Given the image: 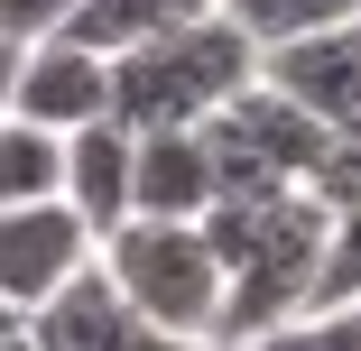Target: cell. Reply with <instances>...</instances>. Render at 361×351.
<instances>
[{"label":"cell","mask_w":361,"mask_h":351,"mask_svg":"<svg viewBox=\"0 0 361 351\" xmlns=\"http://www.w3.org/2000/svg\"><path fill=\"white\" fill-rule=\"evenodd\" d=\"M223 19L269 56V46H287V37H315V28L361 19V0H223Z\"/></svg>","instance_id":"7c38bea8"},{"label":"cell","mask_w":361,"mask_h":351,"mask_svg":"<svg viewBox=\"0 0 361 351\" xmlns=\"http://www.w3.org/2000/svg\"><path fill=\"white\" fill-rule=\"evenodd\" d=\"M10 324H19V314H10V305H0V333H10Z\"/></svg>","instance_id":"ac0fdd59"},{"label":"cell","mask_w":361,"mask_h":351,"mask_svg":"<svg viewBox=\"0 0 361 351\" xmlns=\"http://www.w3.org/2000/svg\"><path fill=\"white\" fill-rule=\"evenodd\" d=\"M213 250H223V342H250L287 314L315 305V277H324V241H334V203L315 185H278V194H223L204 213Z\"/></svg>","instance_id":"6da1fadb"},{"label":"cell","mask_w":361,"mask_h":351,"mask_svg":"<svg viewBox=\"0 0 361 351\" xmlns=\"http://www.w3.org/2000/svg\"><path fill=\"white\" fill-rule=\"evenodd\" d=\"M139 167H130V213L149 222H204L223 176H213V139L204 129H130Z\"/></svg>","instance_id":"ba28073f"},{"label":"cell","mask_w":361,"mask_h":351,"mask_svg":"<svg viewBox=\"0 0 361 351\" xmlns=\"http://www.w3.org/2000/svg\"><path fill=\"white\" fill-rule=\"evenodd\" d=\"M93 231H84V213L65 194H47V203H19V213H0V305H10L19 324L65 287V277H84L93 268Z\"/></svg>","instance_id":"277c9868"},{"label":"cell","mask_w":361,"mask_h":351,"mask_svg":"<svg viewBox=\"0 0 361 351\" xmlns=\"http://www.w3.org/2000/svg\"><path fill=\"white\" fill-rule=\"evenodd\" d=\"M259 84H269V93H287V102H306L324 129L361 120V19L269 46V56H259Z\"/></svg>","instance_id":"52a82bcc"},{"label":"cell","mask_w":361,"mask_h":351,"mask_svg":"<svg viewBox=\"0 0 361 351\" xmlns=\"http://www.w3.org/2000/svg\"><path fill=\"white\" fill-rule=\"evenodd\" d=\"M65 185V139L19 120V111H0V213H19V203H47Z\"/></svg>","instance_id":"8fae6325"},{"label":"cell","mask_w":361,"mask_h":351,"mask_svg":"<svg viewBox=\"0 0 361 351\" xmlns=\"http://www.w3.org/2000/svg\"><path fill=\"white\" fill-rule=\"evenodd\" d=\"M93 259H102V277L158 333L213 351V333H223V250H213L204 222H149V213H130Z\"/></svg>","instance_id":"3957f363"},{"label":"cell","mask_w":361,"mask_h":351,"mask_svg":"<svg viewBox=\"0 0 361 351\" xmlns=\"http://www.w3.org/2000/svg\"><path fill=\"white\" fill-rule=\"evenodd\" d=\"M130 167H139V139L121 129V120H84L75 139H65V203L84 213V231L93 241H111L121 222H130Z\"/></svg>","instance_id":"9c48e42d"},{"label":"cell","mask_w":361,"mask_h":351,"mask_svg":"<svg viewBox=\"0 0 361 351\" xmlns=\"http://www.w3.org/2000/svg\"><path fill=\"white\" fill-rule=\"evenodd\" d=\"M315 194L324 203H361V120H343L324 139V167H315Z\"/></svg>","instance_id":"5bb4252c"},{"label":"cell","mask_w":361,"mask_h":351,"mask_svg":"<svg viewBox=\"0 0 361 351\" xmlns=\"http://www.w3.org/2000/svg\"><path fill=\"white\" fill-rule=\"evenodd\" d=\"M250 75H259V46L213 10L195 28H167L149 46L111 56V120L121 129H204Z\"/></svg>","instance_id":"7a4b0ae2"},{"label":"cell","mask_w":361,"mask_h":351,"mask_svg":"<svg viewBox=\"0 0 361 351\" xmlns=\"http://www.w3.org/2000/svg\"><path fill=\"white\" fill-rule=\"evenodd\" d=\"M0 351H37V333H28V324H10V333H0Z\"/></svg>","instance_id":"e0dca14e"},{"label":"cell","mask_w":361,"mask_h":351,"mask_svg":"<svg viewBox=\"0 0 361 351\" xmlns=\"http://www.w3.org/2000/svg\"><path fill=\"white\" fill-rule=\"evenodd\" d=\"M223 351H361V296L352 305H306V314H287L250 342H223Z\"/></svg>","instance_id":"4fadbf2b"},{"label":"cell","mask_w":361,"mask_h":351,"mask_svg":"<svg viewBox=\"0 0 361 351\" xmlns=\"http://www.w3.org/2000/svg\"><path fill=\"white\" fill-rule=\"evenodd\" d=\"M223 0H84L75 10V46H93V56H130V46H149V37H167V28H195V19H213Z\"/></svg>","instance_id":"30bf717a"},{"label":"cell","mask_w":361,"mask_h":351,"mask_svg":"<svg viewBox=\"0 0 361 351\" xmlns=\"http://www.w3.org/2000/svg\"><path fill=\"white\" fill-rule=\"evenodd\" d=\"M10 111L75 139L84 120H111V56L75 46V37H37L19 46V84H10Z\"/></svg>","instance_id":"8992f818"},{"label":"cell","mask_w":361,"mask_h":351,"mask_svg":"<svg viewBox=\"0 0 361 351\" xmlns=\"http://www.w3.org/2000/svg\"><path fill=\"white\" fill-rule=\"evenodd\" d=\"M84 0H0V37L10 46H37V37H65Z\"/></svg>","instance_id":"9a60e30c"},{"label":"cell","mask_w":361,"mask_h":351,"mask_svg":"<svg viewBox=\"0 0 361 351\" xmlns=\"http://www.w3.org/2000/svg\"><path fill=\"white\" fill-rule=\"evenodd\" d=\"M10 84H19V46L0 37V111H10Z\"/></svg>","instance_id":"2e32d148"},{"label":"cell","mask_w":361,"mask_h":351,"mask_svg":"<svg viewBox=\"0 0 361 351\" xmlns=\"http://www.w3.org/2000/svg\"><path fill=\"white\" fill-rule=\"evenodd\" d=\"M28 333H37V351H195V342H176V333H158L149 314H139L102 277V259L84 277H65V287L28 314Z\"/></svg>","instance_id":"5b68a950"}]
</instances>
